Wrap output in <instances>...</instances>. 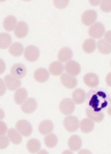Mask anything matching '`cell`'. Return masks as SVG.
Masks as SVG:
<instances>
[{
  "label": "cell",
  "mask_w": 111,
  "mask_h": 154,
  "mask_svg": "<svg viewBox=\"0 0 111 154\" xmlns=\"http://www.w3.org/2000/svg\"><path fill=\"white\" fill-rule=\"evenodd\" d=\"M63 125L68 131L72 132L78 129L79 122L78 118L73 116H69L64 119Z\"/></svg>",
  "instance_id": "cell-1"
},
{
  "label": "cell",
  "mask_w": 111,
  "mask_h": 154,
  "mask_svg": "<svg viewBox=\"0 0 111 154\" xmlns=\"http://www.w3.org/2000/svg\"><path fill=\"white\" fill-rule=\"evenodd\" d=\"M16 128L20 133L25 137H28L32 133L33 128L30 123L25 120L19 121L16 124Z\"/></svg>",
  "instance_id": "cell-2"
},
{
  "label": "cell",
  "mask_w": 111,
  "mask_h": 154,
  "mask_svg": "<svg viewBox=\"0 0 111 154\" xmlns=\"http://www.w3.org/2000/svg\"><path fill=\"white\" fill-rule=\"evenodd\" d=\"M59 108L61 112L65 115H69L73 113L75 108L73 101L69 98L62 100L59 104Z\"/></svg>",
  "instance_id": "cell-3"
},
{
  "label": "cell",
  "mask_w": 111,
  "mask_h": 154,
  "mask_svg": "<svg viewBox=\"0 0 111 154\" xmlns=\"http://www.w3.org/2000/svg\"><path fill=\"white\" fill-rule=\"evenodd\" d=\"M40 55V50L35 46H28L25 50L24 57L29 62H33L36 61L39 58Z\"/></svg>",
  "instance_id": "cell-4"
},
{
  "label": "cell",
  "mask_w": 111,
  "mask_h": 154,
  "mask_svg": "<svg viewBox=\"0 0 111 154\" xmlns=\"http://www.w3.org/2000/svg\"><path fill=\"white\" fill-rule=\"evenodd\" d=\"M105 30L104 25L100 22L94 24L90 28L89 35L94 38H99L103 36Z\"/></svg>",
  "instance_id": "cell-5"
},
{
  "label": "cell",
  "mask_w": 111,
  "mask_h": 154,
  "mask_svg": "<svg viewBox=\"0 0 111 154\" xmlns=\"http://www.w3.org/2000/svg\"><path fill=\"white\" fill-rule=\"evenodd\" d=\"M65 69L67 73L72 76H76L80 73L81 67L78 63L73 60L67 62L65 65Z\"/></svg>",
  "instance_id": "cell-6"
},
{
  "label": "cell",
  "mask_w": 111,
  "mask_h": 154,
  "mask_svg": "<svg viewBox=\"0 0 111 154\" xmlns=\"http://www.w3.org/2000/svg\"><path fill=\"white\" fill-rule=\"evenodd\" d=\"M26 68L24 64L20 63L15 64L11 70V74L14 78L22 79L27 73Z\"/></svg>",
  "instance_id": "cell-7"
},
{
  "label": "cell",
  "mask_w": 111,
  "mask_h": 154,
  "mask_svg": "<svg viewBox=\"0 0 111 154\" xmlns=\"http://www.w3.org/2000/svg\"><path fill=\"white\" fill-rule=\"evenodd\" d=\"M97 18V14L96 11L92 10H87L82 15V23L84 25L88 26L94 23Z\"/></svg>",
  "instance_id": "cell-8"
},
{
  "label": "cell",
  "mask_w": 111,
  "mask_h": 154,
  "mask_svg": "<svg viewBox=\"0 0 111 154\" xmlns=\"http://www.w3.org/2000/svg\"><path fill=\"white\" fill-rule=\"evenodd\" d=\"M61 80L64 86L68 88H75L78 84L77 80L75 77L66 73L62 75Z\"/></svg>",
  "instance_id": "cell-9"
},
{
  "label": "cell",
  "mask_w": 111,
  "mask_h": 154,
  "mask_svg": "<svg viewBox=\"0 0 111 154\" xmlns=\"http://www.w3.org/2000/svg\"><path fill=\"white\" fill-rule=\"evenodd\" d=\"M37 106V102L35 98H29L21 106V109L25 113H31L35 112Z\"/></svg>",
  "instance_id": "cell-10"
},
{
  "label": "cell",
  "mask_w": 111,
  "mask_h": 154,
  "mask_svg": "<svg viewBox=\"0 0 111 154\" xmlns=\"http://www.w3.org/2000/svg\"><path fill=\"white\" fill-rule=\"evenodd\" d=\"M28 31L29 27L27 23L24 21H20L15 27V35L18 38H22L27 36Z\"/></svg>",
  "instance_id": "cell-11"
},
{
  "label": "cell",
  "mask_w": 111,
  "mask_h": 154,
  "mask_svg": "<svg viewBox=\"0 0 111 154\" xmlns=\"http://www.w3.org/2000/svg\"><path fill=\"white\" fill-rule=\"evenodd\" d=\"M7 88L11 91L15 90L19 87L21 85V81L19 79L10 75H7L4 77Z\"/></svg>",
  "instance_id": "cell-12"
},
{
  "label": "cell",
  "mask_w": 111,
  "mask_h": 154,
  "mask_svg": "<svg viewBox=\"0 0 111 154\" xmlns=\"http://www.w3.org/2000/svg\"><path fill=\"white\" fill-rule=\"evenodd\" d=\"M34 78L40 83H44L47 81L49 77V72L44 68H39L34 72Z\"/></svg>",
  "instance_id": "cell-13"
},
{
  "label": "cell",
  "mask_w": 111,
  "mask_h": 154,
  "mask_svg": "<svg viewBox=\"0 0 111 154\" xmlns=\"http://www.w3.org/2000/svg\"><path fill=\"white\" fill-rule=\"evenodd\" d=\"M84 83L90 88H95L99 84V80L98 76L93 73H88L84 77Z\"/></svg>",
  "instance_id": "cell-14"
},
{
  "label": "cell",
  "mask_w": 111,
  "mask_h": 154,
  "mask_svg": "<svg viewBox=\"0 0 111 154\" xmlns=\"http://www.w3.org/2000/svg\"><path fill=\"white\" fill-rule=\"evenodd\" d=\"M68 145L71 150L78 151L82 146L81 139L78 135H72L68 140Z\"/></svg>",
  "instance_id": "cell-15"
},
{
  "label": "cell",
  "mask_w": 111,
  "mask_h": 154,
  "mask_svg": "<svg viewBox=\"0 0 111 154\" xmlns=\"http://www.w3.org/2000/svg\"><path fill=\"white\" fill-rule=\"evenodd\" d=\"M54 126L52 122L49 120L42 122L38 127V130L42 135L49 134L53 130Z\"/></svg>",
  "instance_id": "cell-16"
},
{
  "label": "cell",
  "mask_w": 111,
  "mask_h": 154,
  "mask_svg": "<svg viewBox=\"0 0 111 154\" xmlns=\"http://www.w3.org/2000/svg\"><path fill=\"white\" fill-rule=\"evenodd\" d=\"M73 56L72 50L67 47L62 48L58 54L59 59L62 62H66L70 60Z\"/></svg>",
  "instance_id": "cell-17"
},
{
  "label": "cell",
  "mask_w": 111,
  "mask_h": 154,
  "mask_svg": "<svg viewBox=\"0 0 111 154\" xmlns=\"http://www.w3.org/2000/svg\"><path fill=\"white\" fill-rule=\"evenodd\" d=\"M27 97L28 93L27 90L24 88H21L15 92L14 99L17 104L21 105L27 99Z\"/></svg>",
  "instance_id": "cell-18"
},
{
  "label": "cell",
  "mask_w": 111,
  "mask_h": 154,
  "mask_svg": "<svg viewBox=\"0 0 111 154\" xmlns=\"http://www.w3.org/2000/svg\"><path fill=\"white\" fill-rule=\"evenodd\" d=\"M94 127V123L90 119L85 118L81 121L80 128L84 133H89L92 131Z\"/></svg>",
  "instance_id": "cell-19"
},
{
  "label": "cell",
  "mask_w": 111,
  "mask_h": 154,
  "mask_svg": "<svg viewBox=\"0 0 111 154\" xmlns=\"http://www.w3.org/2000/svg\"><path fill=\"white\" fill-rule=\"evenodd\" d=\"M49 70L51 74L54 76H59L62 73L63 66L61 62L54 61L50 64Z\"/></svg>",
  "instance_id": "cell-20"
},
{
  "label": "cell",
  "mask_w": 111,
  "mask_h": 154,
  "mask_svg": "<svg viewBox=\"0 0 111 154\" xmlns=\"http://www.w3.org/2000/svg\"><path fill=\"white\" fill-rule=\"evenodd\" d=\"M86 94L83 89H76L72 93V97L73 101L76 104H81L84 102Z\"/></svg>",
  "instance_id": "cell-21"
},
{
  "label": "cell",
  "mask_w": 111,
  "mask_h": 154,
  "mask_svg": "<svg viewBox=\"0 0 111 154\" xmlns=\"http://www.w3.org/2000/svg\"><path fill=\"white\" fill-rule=\"evenodd\" d=\"M87 116L93 121L97 122H101L104 118V114L101 112H96L90 108L86 110Z\"/></svg>",
  "instance_id": "cell-22"
},
{
  "label": "cell",
  "mask_w": 111,
  "mask_h": 154,
  "mask_svg": "<svg viewBox=\"0 0 111 154\" xmlns=\"http://www.w3.org/2000/svg\"><path fill=\"white\" fill-rule=\"evenodd\" d=\"M16 23L17 19L14 16H8L4 20V28L7 31L11 32L13 30Z\"/></svg>",
  "instance_id": "cell-23"
},
{
  "label": "cell",
  "mask_w": 111,
  "mask_h": 154,
  "mask_svg": "<svg viewBox=\"0 0 111 154\" xmlns=\"http://www.w3.org/2000/svg\"><path fill=\"white\" fill-rule=\"evenodd\" d=\"M8 134L11 142L14 144L17 145L22 142V136L15 129H10L8 131Z\"/></svg>",
  "instance_id": "cell-24"
},
{
  "label": "cell",
  "mask_w": 111,
  "mask_h": 154,
  "mask_svg": "<svg viewBox=\"0 0 111 154\" xmlns=\"http://www.w3.org/2000/svg\"><path fill=\"white\" fill-rule=\"evenodd\" d=\"M96 46L97 44L95 41L92 38H89L84 42L83 48L85 52L90 54L95 50Z\"/></svg>",
  "instance_id": "cell-25"
},
{
  "label": "cell",
  "mask_w": 111,
  "mask_h": 154,
  "mask_svg": "<svg viewBox=\"0 0 111 154\" xmlns=\"http://www.w3.org/2000/svg\"><path fill=\"white\" fill-rule=\"evenodd\" d=\"M41 145L40 141L36 139L29 140L27 144L28 151L31 153H35L40 150Z\"/></svg>",
  "instance_id": "cell-26"
},
{
  "label": "cell",
  "mask_w": 111,
  "mask_h": 154,
  "mask_svg": "<svg viewBox=\"0 0 111 154\" xmlns=\"http://www.w3.org/2000/svg\"><path fill=\"white\" fill-rule=\"evenodd\" d=\"M24 47L20 43L16 42L12 44L9 49V52L14 56L18 57L22 54Z\"/></svg>",
  "instance_id": "cell-27"
},
{
  "label": "cell",
  "mask_w": 111,
  "mask_h": 154,
  "mask_svg": "<svg viewBox=\"0 0 111 154\" xmlns=\"http://www.w3.org/2000/svg\"><path fill=\"white\" fill-rule=\"evenodd\" d=\"M11 41V37L9 34L5 32L0 33V48H7L10 45Z\"/></svg>",
  "instance_id": "cell-28"
},
{
  "label": "cell",
  "mask_w": 111,
  "mask_h": 154,
  "mask_svg": "<svg viewBox=\"0 0 111 154\" xmlns=\"http://www.w3.org/2000/svg\"><path fill=\"white\" fill-rule=\"evenodd\" d=\"M98 50L100 52L104 54H108L111 53V45L104 39H101L97 43Z\"/></svg>",
  "instance_id": "cell-29"
},
{
  "label": "cell",
  "mask_w": 111,
  "mask_h": 154,
  "mask_svg": "<svg viewBox=\"0 0 111 154\" xmlns=\"http://www.w3.org/2000/svg\"><path fill=\"white\" fill-rule=\"evenodd\" d=\"M44 140L46 146L50 148L56 146L58 141L57 136L53 134H50L46 136Z\"/></svg>",
  "instance_id": "cell-30"
},
{
  "label": "cell",
  "mask_w": 111,
  "mask_h": 154,
  "mask_svg": "<svg viewBox=\"0 0 111 154\" xmlns=\"http://www.w3.org/2000/svg\"><path fill=\"white\" fill-rule=\"evenodd\" d=\"M100 8L102 11L105 12L111 11V0L102 1L100 4Z\"/></svg>",
  "instance_id": "cell-31"
},
{
  "label": "cell",
  "mask_w": 111,
  "mask_h": 154,
  "mask_svg": "<svg viewBox=\"0 0 111 154\" xmlns=\"http://www.w3.org/2000/svg\"><path fill=\"white\" fill-rule=\"evenodd\" d=\"M9 144V140L7 136H0V149L6 148Z\"/></svg>",
  "instance_id": "cell-32"
},
{
  "label": "cell",
  "mask_w": 111,
  "mask_h": 154,
  "mask_svg": "<svg viewBox=\"0 0 111 154\" xmlns=\"http://www.w3.org/2000/svg\"><path fill=\"white\" fill-rule=\"evenodd\" d=\"M7 127L5 123L0 121V135H4L6 133Z\"/></svg>",
  "instance_id": "cell-33"
},
{
  "label": "cell",
  "mask_w": 111,
  "mask_h": 154,
  "mask_svg": "<svg viewBox=\"0 0 111 154\" xmlns=\"http://www.w3.org/2000/svg\"><path fill=\"white\" fill-rule=\"evenodd\" d=\"M68 1H54V3L56 6L59 8H64L63 6L65 7L68 5Z\"/></svg>",
  "instance_id": "cell-34"
},
{
  "label": "cell",
  "mask_w": 111,
  "mask_h": 154,
  "mask_svg": "<svg viewBox=\"0 0 111 154\" xmlns=\"http://www.w3.org/2000/svg\"><path fill=\"white\" fill-rule=\"evenodd\" d=\"M6 89L3 81L0 78V96H3L6 91Z\"/></svg>",
  "instance_id": "cell-35"
},
{
  "label": "cell",
  "mask_w": 111,
  "mask_h": 154,
  "mask_svg": "<svg viewBox=\"0 0 111 154\" xmlns=\"http://www.w3.org/2000/svg\"><path fill=\"white\" fill-rule=\"evenodd\" d=\"M6 69V64L3 60L0 58V75L5 71Z\"/></svg>",
  "instance_id": "cell-36"
},
{
  "label": "cell",
  "mask_w": 111,
  "mask_h": 154,
  "mask_svg": "<svg viewBox=\"0 0 111 154\" xmlns=\"http://www.w3.org/2000/svg\"><path fill=\"white\" fill-rule=\"evenodd\" d=\"M106 41L111 45V31L106 32L105 36Z\"/></svg>",
  "instance_id": "cell-37"
},
{
  "label": "cell",
  "mask_w": 111,
  "mask_h": 154,
  "mask_svg": "<svg viewBox=\"0 0 111 154\" xmlns=\"http://www.w3.org/2000/svg\"><path fill=\"white\" fill-rule=\"evenodd\" d=\"M106 82L109 86L111 87V72H110L106 76Z\"/></svg>",
  "instance_id": "cell-38"
},
{
  "label": "cell",
  "mask_w": 111,
  "mask_h": 154,
  "mask_svg": "<svg viewBox=\"0 0 111 154\" xmlns=\"http://www.w3.org/2000/svg\"><path fill=\"white\" fill-rule=\"evenodd\" d=\"M5 117V113L3 110L0 108V120L3 119Z\"/></svg>",
  "instance_id": "cell-39"
},
{
  "label": "cell",
  "mask_w": 111,
  "mask_h": 154,
  "mask_svg": "<svg viewBox=\"0 0 111 154\" xmlns=\"http://www.w3.org/2000/svg\"><path fill=\"white\" fill-rule=\"evenodd\" d=\"M107 112L108 114L111 116V106H109Z\"/></svg>",
  "instance_id": "cell-40"
},
{
  "label": "cell",
  "mask_w": 111,
  "mask_h": 154,
  "mask_svg": "<svg viewBox=\"0 0 111 154\" xmlns=\"http://www.w3.org/2000/svg\"><path fill=\"white\" fill-rule=\"evenodd\" d=\"M110 66H111V61H110Z\"/></svg>",
  "instance_id": "cell-41"
},
{
  "label": "cell",
  "mask_w": 111,
  "mask_h": 154,
  "mask_svg": "<svg viewBox=\"0 0 111 154\" xmlns=\"http://www.w3.org/2000/svg\"><path fill=\"white\" fill-rule=\"evenodd\" d=\"M110 103H111V100H110Z\"/></svg>",
  "instance_id": "cell-42"
}]
</instances>
